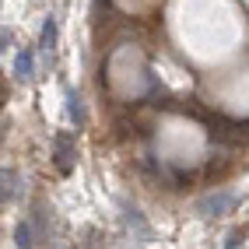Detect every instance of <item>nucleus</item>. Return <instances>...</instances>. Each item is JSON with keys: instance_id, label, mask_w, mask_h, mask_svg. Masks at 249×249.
<instances>
[{"instance_id": "obj_5", "label": "nucleus", "mask_w": 249, "mask_h": 249, "mask_svg": "<svg viewBox=\"0 0 249 249\" xmlns=\"http://www.w3.org/2000/svg\"><path fill=\"white\" fill-rule=\"evenodd\" d=\"M67 116H71L77 126L85 123V106H81V95L77 91H67Z\"/></svg>"}, {"instance_id": "obj_7", "label": "nucleus", "mask_w": 249, "mask_h": 249, "mask_svg": "<svg viewBox=\"0 0 249 249\" xmlns=\"http://www.w3.org/2000/svg\"><path fill=\"white\" fill-rule=\"evenodd\" d=\"M14 242H18L21 249H28V246H36V235H32V225H28V221H21L18 228H14Z\"/></svg>"}, {"instance_id": "obj_4", "label": "nucleus", "mask_w": 249, "mask_h": 249, "mask_svg": "<svg viewBox=\"0 0 249 249\" xmlns=\"http://www.w3.org/2000/svg\"><path fill=\"white\" fill-rule=\"evenodd\" d=\"M14 193H18V176L14 172H0V207H4Z\"/></svg>"}, {"instance_id": "obj_3", "label": "nucleus", "mask_w": 249, "mask_h": 249, "mask_svg": "<svg viewBox=\"0 0 249 249\" xmlns=\"http://www.w3.org/2000/svg\"><path fill=\"white\" fill-rule=\"evenodd\" d=\"M14 74H18V81H32V74H36V56H32V49H18Z\"/></svg>"}, {"instance_id": "obj_10", "label": "nucleus", "mask_w": 249, "mask_h": 249, "mask_svg": "<svg viewBox=\"0 0 249 249\" xmlns=\"http://www.w3.org/2000/svg\"><path fill=\"white\" fill-rule=\"evenodd\" d=\"M7 42H11V32H7V28H0V53L7 49Z\"/></svg>"}, {"instance_id": "obj_2", "label": "nucleus", "mask_w": 249, "mask_h": 249, "mask_svg": "<svg viewBox=\"0 0 249 249\" xmlns=\"http://www.w3.org/2000/svg\"><path fill=\"white\" fill-rule=\"evenodd\" d=\"M231 204H235V196L218 190V193H207V196L196 200V214H200V218H221V214L231 211Z\"/></svg>"}, {"instance_id": "obj_6", "label": "nucleus", "mask_w": 249, "mask_h": 249, "mask_svg": "<svg viewBox=\"0 0 249 249\" xmlns=\"http://www.w3.org/2000/svg\"><path fill=\"white\" fill-rule=\"evenodd\" d=\"M39 46L46 49V53H49V49H56V21H53V18H46L42 36H39Z\"/></svg>"}, {"instance_id": "obj_8", "label": "nucleus", "mask_w": 249, "mask_h": 249, "mask_svg": "<svg viewBox=\"0 0 249 249\" xmlns=\"http://www.w3.org/2000/svg\"><path fill=\"white\" fill-rule=\"evenodd\" d=\"M123 221H126V225H134V228L141 231V235H147V225L141 221V214H137L134 207H126V214H123Z\"/></svg>"}, {"instance_id": "obj_9", "label": "nucleus", "mask_w": 249, "mask_h": 249, "mask_svg": "<svg viewBox=\"0 0 249 249\" xmlns=\"http://www.w3.org/2000/svg\"><path fill=\"white\" fill-rule=\"evenodd\" d=\"M242 242H246V231H231L225 246H231V249H235V246H242Z\"/></svg>"}, {"instance_id": "obj_1", "label": "nucleus", "mask_w": 249, "mask_h": 249, "mask_svg": "<svg viewBox=\"0 0 249 249\" xmlns=\"http://www.w3.org/2000/svg\"><path fill=\"white\" fill-rule=\"evenodd\" d=\"M74 161H77V151H74V137L71 134H56L53 137V165L60 176H71L74 172Z\"/></svg>"}]
</instances>
